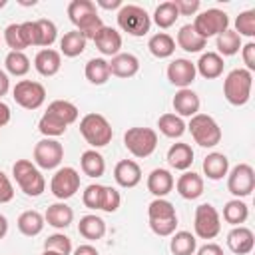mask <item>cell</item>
Wrapping results in <instances>:
<instances>
[{"label": "cell", "mask_w": 255, "mask_h": 255, "mask_svg": "<svg viewBox=\"0 0 255 255\" xmlns=\"http://www.w3.org/2000/svg\"><path fill=\"white\" fill-rule=\"evenodd\" d=\"M68 16H70V22L86 40H94V36L104 26L102 18L98 16L96 4L92 0H72L68 4Z\"/></svg>", "instance_id": "1"}, {"label": "cell", "mask_w": 255, "mask_h": 255, "mask_svg": "<svg viewBox=\"0 0 255 255\" xmlns=\"http://www.w3.org/2000/svg\"><path fill=\"white\" fill-rule=\"evenodd\" d=\"M147 217H149V229L159 237H171L177 227V213L171 201L165 197H155L147 205Z\"/></svg>", "instance_id": "2"}, {"label": "cell", "mask_w": 255, "mask_h": 255, "mask_svg": "<svg viewBox=\"0 0 255 255\" xmlns=\"http://www.w3.org/2000/svg\"><path fill=\"white\" fill-rule=\"evenodd\" d=\"M253 74L245 68L231 70L223 80V96L231 106H245L251 98Z\"/></svg>", "instance_id": "3"}, {"label": "cell", "mask_w": 255, "mask_h": 255, "mask_svg": "<svg viewBox=\"0 0 255 255\" xmlns=\"http://www.w3.org/2000/svg\"><path fill=\"white\" fill-rule=\"evenodd\" d=\"M12 175L18 183V187L28 197H38L46 189V179H44L42 171L30 159H16V163L12 165Z\"/></svg>", "instance_id": "4"}, {"label": "cell", "mask_w": 255, "mask_h": 255, "mask_svg": "<svg viewBox=\"0 0 255 255\" xmlns=\"http://www.w3.org/2000/svg\"><path fill=\"white\" fill-rule=\"evenodd\" d=\"M80 133L94 149L108 145L114 137V129L102 114H86L80 120Z\"/></svg>", "instance_id": "5"}, {"label": "cell", "mask_w": 255, "mask_h": 255, "mask_svg": "<svg viewBox=\"0 0 255 255\" xmlns=\"http://www.w3.org/2000/svg\"><path fill=\"white\" fill-rule=\"evenodd\" d=\"M187 129L195 143H199L201 147H215L221 141V128L207 114H195L193 118H189Z\"/></svg>", "instance_id": "6"}, {"label": "cell", "mask_w": 255, "mask_h": 255, "mask_svg": "<svg viewBox=\"0 0 255 255\" xmlns=\"http://www.w3.org/2000/svg\"><path fill=\"white\" fill-rule=\"evenodd\" d=\"M118 26L128 32L129 36H145L151 28V18L149 14L135 4H124L118 10Z\"/></svg>", "instance_id": "7"}, {"label": "cell", "mask_w": 255, "mask_h": 255, "mask_svg": "<svg viewBox=\"0 0 255 255\" xmlns=\"http://www.w3.org/2000/svg\"><path fill=\"white\" fill-rule=\"evenodd\" d=\"M124 145L133 157H149L157 147V133L151 128H129L124 133Z\"/></svg>", "instance_id": "8"}, {"label": "cell", "mask_w": 255, "mask_h": 255, "mask_svg": "<svg viewBox=\"0 0 255 255\" xmlns=\"http://www.w3.org/2000/svg\"><path fill=\"white\" fill-rule=\"evenodd\" d=\"M191 26L203 40H207L211 36H219L229 28V16L219 8H207L195 16Z\"/></svg>", "instance_id": "9"}, {"label": "cell", "mask_w": 255, "mask_h": 255, "mask_svg": "<svg viewBox=\"0 0 255 255\" xmlns=\"http://www.w3.org/2000/svg\"><path fill=\"white\" fill-rule=\"evenodd\" d=\"M193 229L199 239H215L221 231V217L219 211L211 203H201L195 207Z\"/></svg>", "instance_id": "10"}, {"label": "cell", "mask_w": 255, "mask_h": 255, "mask_svg": "<svg viewBox=\"0 0 255 255\" xmlns=\"http://www.w3.org/2000/svg\"><path fill=\"white\" fill-rule=\"evenodd\" d=\"M12 98L24 110H38L46 102V88L34 80H20L12 90Z\"/></svg>", "instance_id": "11"}, {"label": "cell", "mask_w": 255, "mask_h": 255, "mask_svg": "<svg viewBox=\"0 0 255 255\" xmlns=\"http://www.w3.org/2000/svg\"><path fill=\"white\" fill-rule=\"evenodd\" d=\"M227 189L233 197L241 199L251 195L255 189V171L249 163H237L231 171H227Z\"/></svg>", "instance_id": "12"}, {"label": "cell", "mask_w": 255, "mask_h": 255, "mask_svg": "<svg viewBox=\"0 0 255 255\" xmlns=\"http://www.w3.org/2000/svg\"><path fill=\"white\" fill-rule=\"evenodd\" d=\"M64 159V145L54 137H44L34 145V163L38 169H54Z\"/></svg>", "instance_id": "13"}, {"label": "cell", "mask_w": 255, "mask_h": 255, "mask_svg": "<svg viewBox=\"0 0 255 255\" xmlns=\"http://www.w3.org/2000/svg\"><path fill=\"white\" fill-rule=\"evenodd\" d=\"M78 189H80V173H78L74 167H70V165L60 167V169L52 175L50 191L54 193L56 199L66 201V199L74 197Z\"/></svg>", "instance_id": "14"}, {"label": "cell", "mask_w": 255, "mask_h": 255, "mask_svg": "<svg viewBox=\"0 0 255 255\" xmlns=\"http://www.w3.org/2000/svg\"><path fill=\"white\" fill-rule=\"evenodd\" d=\"M197 72H195V64L191 60H185V58H175L173 62H169L167 66V80L177 86L179 90L183 88H189L195 80Z\"/></svg>", "instance_id": "15"}, {"label": "cell", "mask_w": 255, "mask_h": 255, "mask_svg": "<svg viewBox=\"0 0 255 255\" xmlns=\"http://www.w3.org/2000/svg\"><path fill=\"white\" fill-rule=\"evenodd\" d=\"M227 247L229 251H233L235 255H247L253 251L255 247V235L249 227L245 225H237L227 233Z\"/></svg>", "instance_id": "16"}, {"label": "cell", "mask_w": 255, "mask_h": 255, "mask_svg": "<svg viewBox=\"0 0 255 255\" xmlns=\"http://www.w3.org/2000/svg\"><path fill=\"white\" fill-rule=\"evenodd\" d=\"M114 179L120 187H135L141 181V167L133 159H122L114 167Z\"/></svg>", "instance_id": "17"}, {"label": "cell", "mask_w": 255, "mask_h": 255, "mask_svg": "<svg viewBox=\"0 0 255 255\" xmlns=\"http://www.w3.org/2000/svg\"><path fill=\"white\" fill-rule=\"evenodd\" d=\"M171 104H173V110L179 118H193L195 114H199V106H201L199 96L191 88L177 90Z\"/></svg>", "instance_id": "18"}, {"label": "cell", "mask_w": 255, "mask_h": 255, "mask_svg": "<svg viewBox=\"0 0 255 255\" xmlns=\"http://www.w3.org/2000/svg\"><path fill=\"white\" fill-rule=\"evenodd\" d=\"M94 44H96V48L104 54V56H116V54H120V48H122V34L116 30V28H112V26H102L100 28V32L94 36Z\"/></svg>", "instance_id": "19"}, {"label": "cell", "mask_w": 255, "mask_h": 255, "mask_svg": "<svg viewBox=\"0 0 255 255\" xmlns=\"http://www.w3.org/2000/svg\"><path fill=\"white\" fill-rule=\"evenodd\" d=\"M108 66H110V76H116V78H131L139 72V60L129 52L116 54L108 62Z\"/></svg>", "instance_id": "20"}, {"label": "cell", "mask_w": 255, "mask_h": 255, "mask_svg": "<svg viewBox=\"0 0 255 255\" xmlns=\"http://www.w3.org/2000/svg\"><path fill=\"white\" fill-rule=\"evenodd\" d=\"M34 68L40 76L44 78H50V76H56L62 68V54L58 50H52V48H44L36 54L34 58Z\"/></svg>", "instance_id": "21"}, {"label": "cell", "mask_w": 255, "mask_h": 255, "mask_svg": "<svg viewBox=\"0 0 255 255\" xmlns=\"http://www.w3.org/2000/svg\"><path fill=\"white\" fill-rule=\"evenodd\" d=\"M175 185V179L171 175L169 169L163 167H155L149 175H147V191L155 197H165Z\"/></svg>", "instance_id": "22"}, {"label": "cell", "mask_w": 255, "mask_h": 255, "mask_svg": "<svg viewBox=\"0 0 255 255\" xmlns=\"http://www.w3.org/2000/svg\"><path fill=\"white\" fill-rule=\"evenodd\" d=\"M44 221L48 225H52L54 229H66L74 221V209L64 201H56V203L48 205V209L44 213Z\"/></svg>", "instance_id": "23"}, {"label": "cell", "mask_w": 255, "mask_h": 255, "mask_svg": "<svg viewBox=\"0 0 255 255\" xmlns=\"http://www.w3.org/2000/svg\"><path fill=\"white\" fill-rule=\"evenodd\" d=\"M223 68H225V62L217 52H203L195 64V72L205 80L219 78L223 74Z\"/></svg>", "instance_id": "24"}, {"label": "cell", "mask_w": 255, "mask_h": 255, "mask_svg": "<svg viewBox=\"0 0 255 255\" xmlns=\"http://www.w3.org/2000/svg\"><path fill=\"white\" fill-rule=\"evenodd\" d=\"M203 173L207 175V179L211 181H219L227 175L229 171V159L225 153H219V151H211L203 157Z\"/></svg>", "instance_id": "25"}, {"label": "cell", "mask_w": 255, "mask_h": 255, "mask_svg": "<svg viewBox=\"0 0 255 255\" xmlns=\"http://www.w3.org/2000/svg\"><path fill=\"white\" fill-rule=\"evenodd\" d=\"M167 163L169 167L177 169V171H187L193 163V149L189 143H171V147L167 149Z\"/></svg>", "instance_id": "26"}, {"label": "cell", "mask_w": 255, "mask_h": 255, "mask_svg": "<svg viewBox=\"0 0 255 255\" xmlns=\"http://www.w3.org/2000/svg\"><path fill=\"white\" fill-rule=\"evenodd\" d=\"M175 187L183 199H197L203 193V177L195 171H183L179 175Z\"/></svg>", "instance_id": "27"}, {"label": "cell", "mask_w": 255, "mask_h": 255, "mask_svg": "<svg viewBox=\"0 0 255 255\" xmlns=\"http://www.w3.org/2000/svg\"><path fill=\"white\" fill-rule=\"evenodd\" d=\"M78 231L84 239L88 241H98L106 235V221L94 213L90 215H84L80 217V223H78Z\"/></svg>", "instance_id": "28"}, {"label": "cell", "mask_w": 255, "mask_h": 255, "mask_svg": "<svg viewBox=\"0 0 255 255\" xmlns=\"http://www.w3.org/2000/svg\"><path fill=\"white\" fill-rule=\"evenodd\" d=\"M177 46H179L181 50L189 52V54H197V52H201V50L207 46V40H203V38L193 30L191 24H185V26H181L179 32H177Z\"/></svg>", "instance_id": "29"}, {"label": "cell", "mask_w": 255, "mask_h": 255, "mask_svg": "<svg viewBox=\"0 0 255 255\" xmlns=\"http://www.w3.org/2000/svg\"><path fill=\"white\" fill-rule=\"evenodd\" d=\"M44 225H46L44 215H42L40 211H36V209H28V211L20 213V217H18V229H20V233L26 235V237H36V235H40L42 229H44Z\"/></svg>", "instance_id": "30"}, {"label": "cell", "mask_w": 255, "mask_h": 255, "mask_svg": "<svg viewBox=\"0 0 255 255\" xmlns=\"http://www.w3.org/2000/svg\"><path fill=\"white\" fill-rule=\"evenodd\" d=\"M80 167L88 177H102L106 171V159L96 149H86L80 157Z\"/></svg>", "instance_id": "31"}, {"label": "cell", "mask_w": 255, "mask_h": 255, "mask_svg": "<svg viewBox=\"0 0 255 255\" xmlns=\"http://www.w3.org/2000/svg\"><path fill=\"white\" fill-rule=\"evenodd\" d=\"M86 42L88 40L78 30H70L60 38V54H64L66 58H76V56L84 54Z\"/></svg>", "instance_id": "32"}, {"label": "cell", "mask_w": 255, "mask_h": 255, "mask_svg": "<svg viewBox=\"0 0 255 255\" xmlns=\"http://www.w3.org/2000/svg\"><path fill=\"white\" fill-rule=\"evenodd\" d=\"M147 48H149V52H151L155 58L163 60V58H169V56L175 52V40H173L167 32H157V34H153V36L149 38Z\"/></svg>", "instance_id": "33"}, {"label": "cell", "mask_w": 255, "mask_h": 255, "mask_svg": "<svg viewBox=\"0 0 255 255\" xmlns=\"http://www.w3.org/2000/svg\"><path fill=\"white\" fill-rule=\"evenodd\" d=\"M247 217H249V207H247V203H245L243 199H237V197H235V199H229V201L223 205V219H225L229 225L237 227V225L245 223Z\"/></svg>", "instance_id": "34"}, {"label": "cell", "mask_w": 255, "mask_h": 255, "mask_svg": "<svg viewBox=\"0 0 255 255\" xmlns=\"http://www.w3.org/2000/svg\"><path fill=\"white\" fill-rule=\"evenodd\" d=\"M86 80L94 86H102L110 80V66H108V60L104 58H92L88 64H86Z\"/></svg>", "instance_id": "35"}, {"label": "cell", "mask_w": 255, "mask_h": 255, "mask_svg": "<svg viewBox=\"0 0 255 255\" xmlns=\"http://www.w3.org/2000/svg\"><path fill=\"white\" fill-rule=\"evenodd\" d=\"M157 128H159V131H161L165 137H171V139L181 137V135L185 133V129H187L183 118H179L177 114H163V116H159Z\"/></svg>", "instance_id": "36"}, {"label": "cell", "mask_w": 255, "mask_h": 255, "mask_svg": "<svg viewBox=\"0 0 255 255\" xmlns=\"http://www.w3.org/2000/svg\"><path fill=\"white\" fill-rule=\"evenodd\" d=\"M169 249L173 255H193L197 249V239L189 231H175L171 235Z\"/></svg>", "instance_id": "37"}, {"label": "cell", "mask_w": 255, "mask_h": 255, "mask_svg": "<svg viewBox=\"0 0 255 255\" xmlns=\"http://www.w3.org/2000/svg\"><path fill=\"white\" fill-rule=\"evenodd\" d=\"M215 46H217V54L223 58V56H235L239 50H241V36L235 32V30H225V32H221L219 36H217V42H215Z\"/></svg>", "instance_id": "38"}, {"label": "cell", "mask_w": 255, "mask_h": 255, "mask_svg": "<svg viewBox=\"0 0 255 255\" xmlns=\"http://www.w3.org/2000/svg\"><path fill=\"white\" fill-rule=\"evenodd\" d=\"M48 114H52V116H56L60 122H64L66 126H70V124H74L76 120H78V116H80V112H78V108L72 104V102H68V100H54L52 104H48V110H46Z\"/></svg>", "instance_id": "39"}, {"label": "cell", "mask_w": 255, "mask_h": 255, "mask_svg": "<svg viewBox=\"0 0 255 255\" xmlns=\"http://www.w3.org/2000/svg\"><path fill=\"white\" fill-rule=\"evenodd\" d=\"M34 22H36V46L50 48L58 38L56 24L52 20H46V18H40V20H34Z\"/></svg>", "instance_id": "40"}, {"label": "cell", "mask_w": 255, "mask_h": 255, "mask_svg": "<svg viewBox=\"0 0 255 255\" xmlns=\"http://www.w3.org/2000/svg\"><path fill=\"white\" fill-rule=\"evenodd\" d=\"M177 18H179V14H177V8H175L173 0H169V2H161V4L153 10V22H155L161 30L171 28V26L177 22Z\"/></svg>", "instance_id": "41"}, {"label": "cell", "mask_w": 255, "mask_h": 255, "mask_svg": "<svg viewBox=\"0 0 255 255\" xmlns=\"http://www.w3.org/2000/svg\"><path fill=\"white\" fill-rule=\"evenodd\" d=\"M6 72L12 76H26L30 72V58L24 52H8L4 58Z\"/></svg>", "instance_id": "42"}, {"label": "cell", "mask_w": 255, "mask_h": 255, "mask_svg": "<svg viewBox=\"0 0 255 255\" xmlns=\"http://www.w3.org/2000/svg\"><path fill=\"white\" fill-rule=\"evenodd\" d=\"M38 129H40V133H42L44 137H54V139H56V137H60V135L66 133L68 126H66L64 122H60L56 116L44 112V116H42L40 122H38Z\"/></svg>", "instance_id": "43"}, {"label": "cell", "mask_w": 255, "mask_h": 255, "mask_svg": "<svg viewBox=\"0 0 255 255\" xmlns=\"http://www.w3.org/2000/svg\"><path fill=\"white\" fill-rule=\"evenodd\" d=\"M104 189H106V185H102V183H90V185L84 189V195H82L84 205H86L88 209H102Z\"/></svg>", "instance_id": "44"}, {"label": "cell", "mask_w": 255, "mask_h": 255, "mask_svg": "<svg viewBox=\"0 0 255 255\" xmlns=\"http://www.w3.org/2000/svg\"><path fill=\"white\" fill-rule=\"evenodd\" d=\"M44 249L46 251H56L60 255H70L72 253V241L64 233H52L44 241Z\"/></svg>", "instance_id": "45"}, {"label": "cell", "mask_w": 255, "mask_h": 255, "mask_svg": "<svg viewBox=\"0 0 255 255\" xmlns=\"http://www.w3.org/2000/svg\"><path fill=\"white\" fill-rule=\"evenodd\" d=\"M235 32L239 36H255V10H245L235 18Z\"/></svg>", "instance_id": "46"}, {"label": "cell", "mask_w": 255, "mask_h": 255, "mask_svg": "<svg viewBox=\"0 0 255 255\" xmlns=\"http://www.w3.org/2000/svg\"><path fill=\"white\" fill-rule=\"evenodd\" d=\"M4 42L8 44V48H12V52H24L26 42H24V38H22L20 24H10V26H6V30H4Z\"/></svg>", "instance_id": "47"}, {"label": "cell", "mask_w": 255, "mask_h": 255, "mask_svg": "<svg viewBox=\"0 0 255 255\" xmlns=\"http://www.w3.org/2000/svg\"><path fill=\"white\" fill-rule=\"evenodd\" d=\"M120 203H122V195H120V191H118L116 187L106 185V189H104V201H102V211H106V213H114V211L120 209Z\"/></svg>", "instance_id": "48"}, {"label": "cell", "mask_w": 255, "mask_h": 255, "mask_svg": "<svg viewBox=\"0 0 255 255\" xmlns=\"http://www.w3.org/2000/svg\"><path fill=\"white\" fill-rule=\"evenodd\" d=\"M173 4L177 8V14L179 16H193L201 8V2L199 0H173Z\"/></svg>", "instance_id": "49"}, {"label": "cell", "mask_w": 255, "mask_h": 255, "mask_svg": "<svg viewBox=\"0 0 255 255\" xmlns=\"http://www.w3.org/2000/svg\"><path fill=\"white\" fill-rule=\"evenodd\" d=\"M14 199V187L12 181L4 171H0V203H8Z\"/></svg>", "instance_id": "50"}, {"label": "cell", "mask_w": 255, "mask_h": 255, "mask_svg": "<svg viewBox=\"0 0 255 255\" xmlns=\"http://www.w3.org/2000/svg\"><path fill=\"white\" fill-rule=\"evenodd\" d=\"M241 56H243V64L245 70H249L253 74L255 70V42H247L241 46Z\"/></svg>", "instance_id": "51"}, {"label": "cell", "mask_w": 255, "mask_h": 255, "mask_svg": "<svg viewBox=\"0 0 255 255\" xmlns=\"http://www.w3.org/2000/svg\"><path fill=\"white\" fill-rule=\"evenodd\" d=\"M20 32H22V38L26 42V48L28 46H36V22H22L20 24Z\"/></svg>", "instance_id": "52"}, {"label": "cell", "mask_w": 255, "mask_h": 255, "mask_svg": "<svg viewBox=\"0 0 255 255\" xmlns=\"http://www.w3.org/2000/svg\"><path fill=\"white\" fill-rule=\"evenodd\" d=\"M195 255H225V253H223V247L221 245H217V243H205L199 249H195Z\"/></svg>", "instance_id": "53"}, {"label": "cell", "mask_w": 255, "mask_h": 255, "mask_svg": "<svg viewBox=\"0 0 255 255\" xmlns=\"http://www.w3.org/2000/svg\"><path fill=\"white\" fill-rule=\"evenodd\" d=\"M74 255H100V253H98V249H96L94 245L84 243V245H78V247L74 249Z\"/></svg>", "instance_id": "54"}, {"label": "cell", "mask_w": 255, "mask_h": 255, "mask_svg": "<svg viewBox=\"0 0 255 255\" xmlns=\"http://www.w3.org/2000/svg\"><path fill=\"white\" fill-rule=\"evenodd\" d=\"M10 118H12V112H10L8 104H4V102L0 100V128L6 126V124L10 122Z\"/></svg>", "instance_id": "55"}, {"label": "cell", "mask_w": 255, "mask_h": 255, "mask_svg": "<svg viewBox=\"0 0 255 255\" xmlns=\"http://www.w3.org/2000/svg\"><path fill=\"white\" fill-rule=\"evenodd\" d=\"M96 6L100 8H106V10H116V8H122V0H98Z\"/></svg>", "instance_id": "56"}, {"label": "cell", "mask_w": 255, "mask_h": 255, "mask_svg": "<svg viewBox=\"0 0 255 255\" xmlns=\"http://www.w3.org/2000/svg\"><path fill=\"white\" fill-rule=\"evenodd\" d=\"M10 90V80H8V74L4 70H0V98L6 96Z\"/></svg>", "instance_id": "57"}, {"label": "cell", "mask_w": 255, "mask_h": 255, "mask_svg": "<svg viewBox=\"0 0 255 255\" xmlns=\"http://www.w3.org/2000/svg\"><path fill=\"white\" fill-rule=\"evenodd\" d=\"M6 233H8V219L0 213V239H4Z\"/></svg>", "instance_id": "58"}, {"label": "cell", "mask_w": 255, "mask_h": 255, "mask_svg": "<svg viewBox=\"0 0 255 255\" xmlns=\"http://www.w3.org/2000/svg\"><path fill=\"white\" fill-rule=\"evenodd\" d=\"M42 255H60V253H56V251H46V249H44V253H42Z\"/></svg>", "instance_id": "59"}, {"label": "cell", "mask_w": 255, "mask_h": 255, "mask_svg": "<svg viewBox=\"0 0 255 255\" xmlns=\"http://www.w3.org/2000/svg\"><path fill=\"white\" fill-rule=\"evenodd\" d=\"M6 4H8V2H6V0H0V8H4V6H6Z\"/></svg>", "instance_id": "60"}]
</instances>
